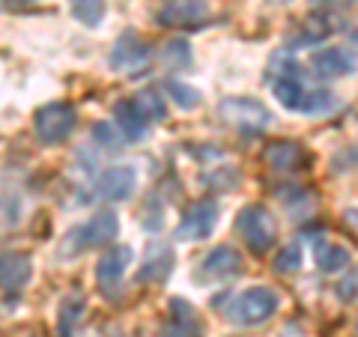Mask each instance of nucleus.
<instances>
[{"label": "nucleus", "mask_w": 358, "mask_h": 337, "mask_svg": "<svg viewBox=\"0 0 358 337\" xmlns=\"http://www.w3.org/2000/svg\"><path fill=\"white\" fill-rule=\"evenodd\" d=\"M275 69L278 72L272 78V93L287 110H293V114H329V110L338 108L331 93H326V89H310L305 84V78L299 75L301 66L278 60Z\"/></svg>", "instance_id": "nucleus-1"}, {"label": "nucleus", "mask_w": 358, "mask_h": 337, "mask_svg": "<svg viewBox=\"0 0 358 337\" xmlns=\"http://www.w3.org/2000/svg\"><path fill=\"white\" fill-rule=\"evenodd\" d=\"M278 305H281V299H278L275 289L251 287V289H245V293H239L227 308H224V317H227L233 325L251 329V325H263V322L272 320Z\"/></svg>", "instance_id": "nucleus-2"}, {"label": "nucleus", "mask_w": 358, "mask_h": 337, "mask_svg": "<svg viewBox=\"0 0 358 337\" xmlns=\"http://www.w3.org/2000/svg\"><path fill=\"white\" fill-rule=\"evenodd\" d=\"M236 233L245 239V245L254 251V254H266L268 248L275 245V236H278V224L275 215L260 203H251L239 212L236 218Z\"/></svg>", "instance_id": "nucleus-3"}, {"label": "nucleus", "mask_w": 358, "mask_h": 337, "mask_svg": "<svg viewBox=\"0 0 358 337\" xmlns=\"http://www.w3.org/2000/svg\"><path fill=\"white\" fill-rule=\"evenodd\" d=\"M75 122H78V114L69 102H51V105H42L36 110V117H33V131H36L39 143L54 147V143L66 141L75 131Z\"/></svg>", "instance_id": "nucleus-4"}, {"label": "nucleus", "mask_w": 358, "mask_h": 337, "mask_svg": "<svg viewBox=\"0 0 358 337\" xmlns=\"http://www.w3.org/2000/svg\"><path fill=\"white\" fill-rule=\"evenodd\" d=\"M218 117L224 122L245 131H263L272 126V110H268L260 99H248V96H233V99H224L218 105Z\"/></svg>", "instance_id": "nucleus-5"}, {"label": "nucleus", "mask_w": 358, "mask_h": 337, "mask_svg": "<svg viewBox=\"0 0 358 337\" xmlns=\"http://www.w3.org/2000/svg\"><path fill=\"white\" fill-rule=\"evenodd\" d=\"M117 233H120V218H117V212L99 209L87 224H81L78 230L69 233V245H72V248L66 251V254L87 251V248H99V245H108L110 239H117Z\"/></svg>", "instance_id": "nucleus-6"}, {"label": "nucleus", "mask_w": 358, "mask_h": 337, "mask_svg": "<svg viewBox=\"0 0 358 337\" xmlns=\"http://www.w3.org/2000/svg\"><path fill=\"white\" fill-rule=\"evenodd\" d=\"M242 272V257L236 248H230V245H218V248H212L200 266L192 272L194 284H224V280H233Z\"/></svg>", "instance_id": "nucleus-7"}, {"label": "nucleus", "mask_w": 358, "mask_h": 337, "mask_svg": "<svg viewBox=\"0 0 358 337\" xmlns=\"http://www.w3.org/2000/svg\"><path fill=\"white\" fill-rule=\"evenodd\" d=\"M215 224H218V200L200 197L185 209V215L176 224L173 236L179 242H200L215 230Z\"/></svg>", "instance_id": "nucleus-8"}, {"label": "nucleus", "mask_w": 358, "mask_h": 337, "mask_svg": "<svg viewBox=\"0 0 358 337\" xmlns=\"http://www.w3.org/2000/svg\"><path fill=\"white\" fill-rule=\"evenodd\" d=\"M110 69H117V72H126V75H138L141 69H147V63H150V45L143 42L138 33H131L126 30L122 36L114 42V48H110Z\"/></svg>", "instance_id": "nucleus-9"}, {"label": "nucleus", "mask_w": 358, "mask_h": 337, "mask_svg": "<svg viewBox=\"0 0 358 337\" xmlns=\"http://www.w3.org/2000/svg\"><path fill=\"white\" fill-rule=\"evenodd\" d=\"M209 15V0H167L159 9L162 27H200Z\"/></svg>", "instance_id": "nucleus-10"}, {"label": "nucleus", "mask_w": 358, "mask_h": 337, "mask_svg": "<svg viewBox=\"0 0 358 337\" xmlns=\"http://www.w3.org/2000/svg\"><path fill=\"white\" fill-rule=\"evenodd\" d=\"M131 263H134V251L129 248V245H117V248H110L102 260L96 263V284H99V289H102L105 296L114 293Z\"/></svg>", "instance_id": "nucleus-11"}, {"label": "nucleus", "mask_w": 358, "mask_h": 337, "mask_svg": "<svg viewBox=\"0 0 358 337\" xmlns=\"http://www.w3.org/2000/svg\"><path fill=\"white\" fill-rule=\"evenodd\" d=\"M134 185H138V171L129 164H114V167H108V171L96 179V197L99 200H129L131 197V191Z\"/></svg>", "instance_id": "nucleus-12"}, {"label": "nucleus", "mask_w": 358, "mask_h": 337, "mask_svg": "<svg viewBox=\"0 0 358 337\" xmlns=\"http://www.w3.org/2000/svg\"><path fill=\"white\" fill-rule=\"evenodd\" d=\"M310 69L317 78H346L355 75L358 57L350 48H322L310 57Z\"/></svg>", "instance_id": "nucleus-13"}, {"label": "nucleus", "mask_w": 358, "mask_h": 337, "mask_svg": "<svg viewBox=\"0 0 358 337\" xmlns=\"http://www.w3.org/2000/svg\"><path fill=\"white\" fill-rule=\"evenodd\" d=\"M200 334H203V322H200L197 310L185 299H171V320L162 325L159 337H200Z\"/></svg>", "instance_id": "nucleus-14"}, {"label": "nucleus", "mask_w": 358, "mask_h": 337, "mask_svg": "<svg viewBox=\"0 0 358 337\" xmlns=\"http://www.w3.org/2000/svg\"><path fill=\"white\" fill-rule=\"evenodd\" d=\"M263 162L272 167V171L289 173V171H301V167L308 164V152L296 141H275L263 150Z\"/></svg>", "instance_id": "nucleus-15"}, {"label": "nucleus", "mask_w": 358, "mask_h": 337, "mask_svg": "<svg viewBox=\"0 0 358 337\" xmlns=\"http://www.w3.org/2000/svg\"><path fill=\"white\" fill-rule=\"evenodd\" d=\"M33 275V260L27 251H6L0 263V280H3V293H18Z\"/></svg>", "instance_id": "nucleus-16"}, {"label": "nucleus", "mask_w": 358, "mask_h": 337, "mask_svg": "<svg viewBox=\"0 0 358 337\" xmlns=\"http://www.w3.org/2000/svg\"><path fill=\"white\" fill-rule=\"evenodd\" d=\"M171 268H173V251H171V245L152 242L150 251H147V263H143L141 272H138V280H141V284H147V280L162 284V280H167V275H171Z\"/></svg>", "instance_id": "nucleus-17"}, {"label": "nucleus", "mask_w": 358, "mask_h": 337, "mask_svg": "<svg viewBox=\"0 0 358 337\" xmlns=\"http://www.w3.org/2000/svg\"><path fill=\"white\" fill-rule=\"evenodd\" d=\"M114 120H117L120 131L126 134L129 141H141L143 134H147V126H150V120L138 110L134 99H122V102L114 105Z\"/></svg>", "instance_id": "nucleus-18"}, {"label": "nucleus", "mask_w": 358, "mask_h": 337, "mask_svg": "<svg viewBox=\"0 0 358 337\" xmlns=\"http://www.w3.org/2000/svg\"><path fill=\"white\" fill-rule=\"evenodd\" d=\"M84 299H78V296H66L60 301V308H57V337H72L75 329H78V322H81L84 317Z\"/></svg>", "instance_id": "nucleus-19"}, {"label": "nucleus", "mask_w": 358, "mask_h": 337, "mask_svg": "<svg viewBox=\"0 0 358 337\" xmlns=\"http://www.w3.org/2000/svg\"><path fill=\"white\" fill-rule=\"evenodd\" d=\"M352 260V254L343 248V245H331V242H322L317 245V266L322 275H334L341 272V268H346Z\"/></svg>", "instance_id": "nucleus-20"}, {"label": "nucleus", "mask_w": 358, "mask_h": 337, "mask_svg": "<svg viewBox=\"0 0 358 337\" xmlns=\"http://www.w3.org/2000/svg\"><path fill=\"white\" fill-rule=\"evenodd\" d=\"M164 89L171 93V99L176 102L179 110H194V108H200V102H203V93H200L197 87L185 84V81H176V78H167Z\"/></svg>", "instance_id": "nucleus-21"}, {"label": "nucleus", "mask_w": 358, "mask_h": 337, "mask_svg": "<svg viewBox=\"0 0 358 337\" xmlns=\"http://www.w3.org/2000/svg\"><path fill=\"white\" fill-rule=\"evenodd\" d=\"M69 6H72V15L81 21L84 27L96 30L99 24H102V18H105L108 0H69Z\"/></svg>", "instance_id": "nucleus-22"}, {"label": "nucleus", "mask_w": 358, "mask_h": 337, "mask_svg": "<svg viewBox=\"0 0 358 337\" xmlns=\"http://www.w3.org/2000/svg\"><path fill=\"white\" fill-rule=\"evenodd\" d=\"M134 105L143 117L150 122H162L167 117V108H164V99L155 93V89H141V93H134Z\"/></svg>", "instance_id": "nucleus-23"}, {"label": "nucleus", "mask_w": 358, "mask_h": 337, "mask_svg": "<svg viewBox=\"0 0 358 337\" xmlns=\"http://www.w3.org/2000/svg\"><path fill=\"white\" fill-rule=\"evenodd\" d=\"M162 63L171 66V69H185V66H192V48H188V42L171 39L162 48Z\"/></svg>", "instance_id": "nucleus-24"}, {"label": "nucleus", "mask_w": 358, "mask_h": 337, "mask_svg": "<svg viewBox=\"0 0 358 337\" xmlns=\"http://www.w3.org/2000/svg\"><path fill=\"white\" fill-rule=\"evenodd\" d=\"M301 27H305V33L296 36V42H301V45H317V42H322L326 36H331V33H334L331 21H326V18H308Z\"/></svg>", "instance_id": "nucleus-25"}, {"label": "nucleus", "mask_w": 358, "mask_h": 337, "mask_svg": "<svg viewBox=\"0 0 358 337\" xmlns=\"http://www.w3.org/2000/svg\"><path fill=\"white\" fill-rule=\"evenodd\" d=\"M301 268V245L299 242H289L287 248L275 257V272L289 275V272H299Z\"/></svg>", "instance_id": "nucleus-26"}, {"label": "nucleus", "mask_w": 358, "mask_h": 337, "mask_svg": "<svg viewBox=\"0 0 358 337\" xmlns=\"http://www.w3.org/2000/svg\"><path fill=\"white\" fill-rule=\"evenodd\" d=\"M338 299L341 301H355L358 299V266L346 272V278L338 284Z\"/></svg>", "instance_id": "nucleus-27"}, {"label": "nucleus", "mask_w": 358, "mask_h": 337, "mask_svg": "<svg viewBox=\"0 0 358 337\" xmlns=\"http://www.w3.org/2000/svg\"><path fill=\"white\" fill-rule=\"evenodd\" d=\"M93 138L102 143L105 150H120V143H117V134H114V129L108 126V122H99V126L93 129Z\"/></svg>", "instance_id": "nucleus-28"}, {"label": "nucleus", "mask_w": 358, "mask_h": 337, "mask_svg": "<svg viewBox=\"0 0 358 337\" xmlns=\"http://www.w3.org/2000/svg\"><path fill=\"white\" fill-rule=\"evenodd\" d=\"M358 3V0H313V6H322V9H329V6H352Z\"/></svg>", "instance_id": "nucleus-29"}, {"label": "nucleus", "mask_w": 358, "mask_h": 337, "mask_svg": "<svg viewBox=\"0 0 358 337\" xmlns=\"http://www.w3.org/2000/svg\"><path fill=\"white\" fill-rule=\"evenodd\" d=\"M343 221L358 233V209H346V212H343Z\"/></svg>", "instance_id": "nucleus-30"}, {"label": "nucleus", "mask_w": 358, "mask_h": 337, "mask_svg": "<svg viewBox=\"0 0 358 337\" xmlns=\"http://www.w3.org/2000/svg\"><path fill=\"white\" fill-rule=\"evenodd\" d=\"M266 3H272V6H284V3H293V0H266Z\"/></svg>", "instance_id": "nucleus-31"}, {"label": "nucleus", "mask_w": 358, "mask_h": 337, "mask_svg": "<svg viewBox=\"0 0 358 337\" xmlns=\"http://www.w3.org/2000/svg\"><path fill=\"white\" fill-rule=\"evenodd\" d=\"M18 3H30V0H6V6H18Z\"/></svg>", "instance_id": "nucleus-32"}, {"label": "nucleus", "mask_w": 358, "mask_h": 337, "mask_svg": "<svg viewBox=\"0 0 358 337\" xmlns=\"http://www.w3.org/2000/svg\"><path fill=\"white\" fill-rule=\"evenodd\" d=\"M355 45H358V33H355Z\"/></svg>", "instance_id": "nucleus-33"}]
</instances>
